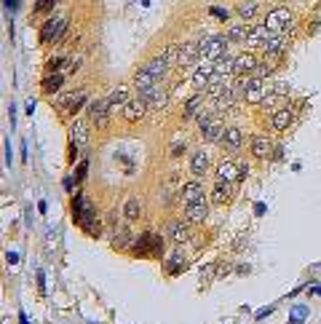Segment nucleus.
I'll return each instance as SVG.
<instances>
[{
    "label": "nucleus",
    "mask_w": 321,
    "mask_h": 324,
    "mask_svg": "<svg viewBox=\"0 0 321 324\" xmlns=\"http://www.w3.org/2000/svg\"><path fill=\"white\" fill-rule=\"evenodd\" d=\"M211 198H214V204H228L233 198V185L230 182H217V188L211 190Z\"/></svg>",
    "instance_id": "26"
},
{
    "label": "nucleus",
    "mask_w": 321,
    "mask_h": 324,
    "mask_svg": "<svg viewBox=\"0 0 321 324\" xmlns=\"http://www.w3.org/2000/svg\"><path fill=\"white\" fill-rule=\"evenodd\" d=\"M305 316H308V308H305V305H297V308H294V313H292V319H289V321H292V324H302Z\"/></svg>",
    "instance_id": "39"
},
{
    "label": "nucleus",
    "mask_w": 321,
    "mask_h": 324,
    "mask_svg": "<svg viewBox=\"0 0 321 324\" xmlns=\"http://www.w3.org/2000/svg\"><path fill=\"white\" fill-rule=\"evenodd\" d=\"M211 14H214V17H220V19H228V11H222V9H211Z\"/></svg>",
    "instance_id": "47"
},
{
    "label": "nucleus",
    "mask_w": 321,
    "mask_h": 324,
    "mask_svg": "<svg viewBox=\"0 0 321 324\" xmlns=\"http://www.w3.org/2000/svg\"><path fill=\"white\" fill-rule=\"evenodd\" d=\"M284 46H286L284 33H273V35H270V41L265 43V51H268L270 57H273V54H281V51H284Z\"/></svg>",
    "instance_id": "31"
},
{
    "label": "nucleus",
    "mask_w": 321,
    "mask_h": 324,
    "mask_svg": "<svg viewBox=\"0 0 321 324\" xmlns=\"http://www.w3.org/2000/svg\"><path fill=\"white\" fill-rule=\"evenodd\" d=\"M268 313H273V305H268V308H262V311H257V319H265Z\"/></svg>",
    "instance_id": "45"
},
{
    "label": "nucleus",
    "mask_w": 321,
    "mask_h": 324,
    "mask_svg": "<svg viewBox=\"0 0 321 324\" xmlns=\"http://www.w3.org/2000/svg\"><path fill=\"white\" fill-rule=\"evenodd\" d=\"M249 33H252V27H249V25H230L225 35H228L230 43H246Z\"/></svg>",
    "instance_id": "25"
},
{
    "label": "nucleus",
    "mask_w": 321,
    "mask_h": 324,
    "mask_svg": "<svg viewBox=\"0 0 321 324\" xmlns=\"http://www.w3.org/2000/svg\"><path fill=\"white\" fill-rule=\"evenodd\" d=\"M86 113H89V118L97 129H105L107 123H110V115H113L110 107H107V99H91L89 107H86Z\"/></svg>",
    "instance_id": "3"
},
{
    "label": "nucleus",
    "mask_w": 321,
    "mask_h": 324,
    "mask_svg": "<svg viewBox=\"0 0 321 324\" xmlns=\"http://www.w3.org/2000/svg\"><path fill=\"white\" fill-rule=\"evenodd\" d=\"M139 97H142L145 102L150 105V110H161V107H166V102H169V94H166V89H161L158 83H155L153 89H145V91H139Z\"/></svg>",
    "instance_id": "8"
},
{
    "label": "nucleus",
    "mask_w": 321,
    "mask_h": 324,
    "mask_svg": "<svg viewBox=\"0 0 321 324\" xmlns=\"http://www.w3.org/2000/svg\"><path fill=\"white\" fill-rule=\"evenodd\" d=\"M206 169H209V156L206 153H193V158H190V174L198 180L201 174H206Z\"/></svg>",
    "instance_id": "21"
},
{
    "label": "nucleus",
    "mask_w": 321,
    "mask_h": 324,
    "mask_svg": "<svg viewBox=\"0 0 321 324\" xmlns=\"http://www.w3.org/2000/svg\"><path fill=\"white\" fill-rule=\"evenodd\" d=\"M182 153H185V142H174V145L169 148V156H171V158H179Z\"/></svg>",
    "instance_id": "40"
},
{
    "label": "nucleus",
    "mask_w": 321,
    "mask_h": 324,
    "mask_svg": "<svg viewBox=\"0 0 321 324\" xmlns=\"http://www.w3.org/2000/svg\"><path fill=\"white\" fill-rule=\"evenodd\" d=\"M257 11H260V3H257V0H244V3L238 6V14H241V19H252Z\"/></svg>",
    "instance_id": "36"
},
{
    "label": "nucleus",
    "mask_w": 321,
    "mask_h": 324,
    "mask_svg": "<svg viewBox=\"0 0 321 324\" xmlns=\"http://www.w3.org/2000/svg\"><path fill=\"white\" fill-rule=\"evenodd\" d=\"M198 113H201V94H193L190 99H187L185 110H182V118H185V121H190V118H195Z\"/></svg>",
    "instance_id": "32"
},
{
    "label": "nucleus",
    "mask_w": 321,
    "mask_h": 324,
    "mask_svg": "<svg viewBox=\"0 0 321 324\" xmlns=\"http://www.w3.org/2000/svg\"><path fill=\"white\" fill-rule=\"evenodd\" d=\"M86 169H89V164H86V161H81V166H78V172H75V180H83V177H86Z\"/></svg>",
    "instance_id": "44"
},
{
    "label": "nucleus",
    "mask_w": 321,
    "mask_h": 324,
    "mask_svg": "<svg viewBox=\"0 0 321 324\" xmlns=\"http://www.w3.org/2000/svg\"><path fill=\"white\" fill-rule=\"evenodd\" d=\"M73 214H75L78 225H83V222H89V220L97 217V209H94V204L83 196V193H75V198H73Z\"/></svg>",
    "instance_id": "4"
},
{
    "label": "nucleus",
    "mask_w": 321,
    "mask_h": 324,
    "mask_svg": "<svg viewBox=\"0 0 321 324\" xmlns=\"http://www.w3.org/2000/svg\"><path fill=\"white\" fill-rule=\"evenodd\" d=\"M161 57L166 59L169 65H177V62H179V43H171V46H166V51H163Z\"/></svg>",
    "instance_id": "37"
},
{
    "label": "nucleus",
    "mask_w": 321,
    "mask_h": 324,
    "mask_svg": "<svg viewBox=\"0 0 321 324\" xmlns=\"http://www.w3.org/2000/svg\"><path fill=\"white\" fill-rule=\"evenodd\" d=\"M270 150H273V145H270L268 137H254V140H252V153L257 158H268Z\"/></svg>",
    "instance_id": "29"
},
{
    "label": "nucleus",
    "mask_w": 321,
    "mask_h": 324,
    "mask_svg": "<svg viewBox=\"0 0 321 324\" xmlns=\"http://www.w3.org/2000/svg\"><path fill=\"white\" fill-rule=\"evenodd\" d=\"M203 198V185L198 180H193V182H185L182 188H179V201H182L185 206H190L195 201H201Z\"/></svg>",
    "instance_id": "9"
},
{
    "label": "nucleus",
    "mask_w": 321,
    "mask_h": 324,
    "mask_svg": "<svg viewBox=\"0 0 321 324\" xmlns=\"http://www.w3.org/2000/svg\"><path fill=\"white\" fill-rule=\"evenodd\" d=\"M198 57H201V46L198 43H182V46H179V62H177V67H190Z\"/></svg>",
    "instance_id": "15"
},
{
    "label": "nucleus",
    "mask_w": 321,
    "mask_h": 324,
    "mask_svg": "<svg viewBox=\"0 0 321 324\" xmlns=\"http://www.w3.org/2000/svg\"><path fill=\"white\" fill-rule=\"evenodd\" d=\"M211 75H214V65H203V67H198V70L193 73V86L198 89V91H203Z\"/></svg>",
    "instance_id": "22"
},
{
    "label": "nucleus",
    "mask_w": 321,
    "mask_h": 324,
    "mask_svg": "<svg viewBox=\"0 0 321 324\" xmlns=\"http://www.w3.org/2000/svg\"><path fill=\"white\" fill-rule=\"evenodd\" d=\"M217 180H220V182L241 180V169H238V164H233V161H222V164L217 166Z\"/></svg>",
    "instance_id": "16"
},
{
    "label": "nucleus",
    "mask_w": 321,
    "mask_h": 324,
    "mask_svg": "<svg viewBox=\"0 0 321 324\" xmlns=\"http://www.w3.org/2000/svg\"><path fill=\"white\" fill-rule=\"evenodd\" d=\"M228 35H206L203 41L198 43L201 46V57L209 59V62H217L225 57V51H228Z\"/></svg>",
    "instance_id": "1"
},
{
    "label": "nucleus",
    "mask_w": 321,
    "mask_h": 324,
    "mask_svg": "<svg viewBox=\"0 0 321 324\" xmlns=\"http://www.w3.org/2000/svg\"><path fill=\"white\" fill-rule=\"evenodd\" d=\"M214 271H217V265H209L206 271H201V281H211V276H214Z\"/></svg>",
    "instance_id": "43"
},
{
    "label": "nucleus",
    "mask_w": 321,
    "mask_h": 324,
    "mask_svg": "<svg viewBox=\"0 0 321 324\" xmlns=\"http://www.w3.org/2000/svg\"><path fill=\"white\" fill-rule=\"evenodd\" d=\"M139 214H142V204H139V198H129L126 206H123V217H126V220H137Z\"/></svg>",
    "instance_id": "33"
},
{
    "label": "nucleus",
    "mask_w": 321,
    "mask_h": 324,
    "mask_svg": "<svg viewBox=\"0 0 321 324\" xmlns=\"http://www.w3.org/2000/svg\"><path fill=\"white\" fill-rule=\"evenodd\" d=\"M134 254H137V257H147V254L161 257V254H163V241H161V236H153V233L139 236L137 241H134Z\"/></svg>",
    "instance_id": "2"
},
{
    "label": "nucleus",
    "mask_w": 321,
    "mask_h": 324,
    "mask_svg": "<svg viewBox=\"0 0 321 324\" xmlns=\"http://www.w3.org/2000/svg\"><path fill=\"white\" fill-rule=\"evenodd\" d=\"M6 164L11 166V142H6Z\"/></svg>",
    "instance_id": "48"
},
{
    "label": "nucleus",
    "mask_w": 321,
    "mask_h": 324,
    "mask_svg": "<svg viewBox=\"0 0 321 324\" xmlns=\"http://www.w3.org/2000/svg\"><path fill=\"white\" fill-rule=\"evenodd\" d=\"M169 67H171V65H169V62H166V59H163V57H155L153 62H147V65H145V70H147V73H150V75H155V78H158V81H161V78H166V73H169Z\"/></svg>",
    "instance_id": "23"
},
{
    "label": "nucleus",
    "mask_w": 321,
    "mask_h": 324,
    "mask_svg": "<svg viewBox=\"0 0 321 324\" xmlns=\"http://www.w3.org/2000/svg\"><path fill=\"white\" fill-rule=\"evenodd\" d=\"M65 30H67V19H49V22L41 27V43L49 46V43H54V41H59Z\"/></svg>",
    "instance_id": "6"
},
{
    "label": "nucleus",
    "mask_w": 321,
    "mask_h": 324,
    "mask_svg": "<svg viewBox=\"0 0 321 324\" xmlns=\"http://www.w3.org/2000/svg\"><path fill=\"white\" fill-rule=\"evenodd\" d=\"M201 134H203V140H206V142H222V137H225V126H222V121L214 115L209 126H206V129H201Z\"/></svg>",
    "instance_id": "17"
},
{
    "label": "nucleus",
    "mask_w": 321,
    "mask_h": 324,
    "mask_svg": "<svg viewBox=\"0 0 321 324\" xmlns=\"http://www.w3.org/2000/svg\"><path fill=\"white\" fill-rule=\"evenodd\" d=\"M313 292H316V295H321V287H316V289H313Z\"/></svg>",
    "instance_id": "50"
},
{
    "label": "nucleus",
    "mask_w": 321,
    "mask_h": 324,
    "mask_svg": "<svg viewBox=\"0 0 321 324\" xmlns=\"http://www.w3.org/2000/svg\"><path fill=\"white\" fill-rule=\"evenodd\" d=\"M129 244H131L129 228H118V230H115V236H113V246H115V249H126Z\"/></svg>",
    "instance_id": "34"
},
{
    "label": "nucleus",
    "mask_w": 321,
    "mask_h": 324,
    "mask_svg": "<svg viewBox=\"0 0 321 324\" xmlns=\"http://www.w3.org/2000/svg\"><path fill=\"white\" fill-rule=\"evenodd\" d=\"M6 260H9V263H11V265H17V263H19V257H17V252H9V254H6Z\"/></svg>",
    "instance_id": "46"
},
{
    "label": "nucleus",
    "mask_w": 321,
    "mask_h": 324,
    "mask_svg": "<svg viewBox=\"0 0 321 324\" xmlns=\"http://www.w3.org/2000/svg\"><path fill=\"white\" fill-rule=\"evenodd\" d=\"M254 73H257V78H262V81H265V75H270V73H273V67H270V65H257V70H254Z\"/></svg>",
    "instance_id": "42"
},
{
    "label": "nucleus",
    "mask_w": 321,
    "mask_h": 324,
    "mask_svg": "<svg viewBox=\"0 0 321 324\" xmlns=\"http://www.w3.org/2000/svg\"><path fill=\"white\" fill-rule=\"evenodd\" d=\"M214 70L222 73V75H233V73H236V59H230V57L217 59V62H214Z\"/></svg>",
    "instance_id": "35"
},
{
    "label": "nucleus",
    "mask_w": 321,
    "mask_h": 324,
    "mask_svg": "<svg viewBox=\"0 0 321 324\" xmlns=\"http://www.w3.org/2000/svg\"><path fill=\"white\" fill-rule=\"evenodd\" d=\"M19 321H22V324H27V316H25V313H19Z\"/></svg>",
    "instance_id": "49"
},
{
    "label": "nucleus",
    "mask_w": 321,
    "mask_h": 324,
    "mask_svg": "<svg viewBox=\"0 0 321 324\" xmlns=\"http://www.w3.org/2000/svg\"><path fill=\"white\" fill-rule=\"evenodd\" d=\"M270 30H268V25H257V27H252V33H249V38H246V46H262L265 49V43L270 41Z\"/></svg>",
    "instance_id": "19"
},
{
    "label": "nucleus",
    "mask_w": 321,
    "mask_h": 324,
    "mask_svg": "<svg viewBox=\"0 0 321 324\" xmlns=\"http://www.w3.org/2000/svg\"><path fill=\"white\" fill-rule=\"evenodd\" d=\"M265 25H268L270 33H286V27L292 25V14L286 9H273L268 14V19H265Z\"/></svg>",
    "instance_id": "7"
},
{
    "label": "nucleus",
    "mask_w": 321,
    "mask_h": 324,
    "mask_svg": "<svg viewBox=\"0 0 321 324\" xmlns=\"http://www.w3.org/2000/svg\"><path fill=\"white\" fill-rule=\"evenodd\" d=\"M62 73H54V75H46L43 78V83H41V89L46 91V94H57V91L62 89Z\"/></svg>",
    "instance_id": "30"
},
{
    "label": "nucleus",
    "mask_w": 321,
    "mask_h": 324,
    "mask_svg": "<svg viewBox=\"0 0 321 324\" xmlns=\"http://www.w3.org/2000/svg\"><path fill=\"white\" fill-rule=\"evenodd\" d=\"M86 102H89V94H86L83 89L78 91V94H67V97L59 99V105H62V110H65V113H78Z\"/></svg>",
    "instance_id": "14"
},
{
    "label": "nucleus",
    "mask_w": 321,
    "mask_h": 324,
    "mask_svg": "<svg viewBox=\"0 0 321 324\" xmlns=\"http://www.w3.org/2000/svg\"><path fill=\"white\" fill-rule=\"evenodd\" d=\"M70 140H73V145H78V148H86V142H89V132H86V126L81 121H75L73 126H70Z\"/></svg>",
    "instance_id": "24"
},
{
    "label": "nucleus",
    "mask_w": 321,
    "mask_h": 324,
    "mask_svg": "<svg viewBox=\"0 0 321 324\" xmlns=\"http://www.w3.org/2000/svg\"><path fill=\"white\" fill-rule=\"evenodd\" d=\"M147 110H150V105H147L142 97H139V99H131V102H129L126 107H123V118H126L129 123H137V121H142V118H145V113H147Z\"/></svg>",
    "instance_id": "10"
},
{
    "label": "nucleus",
    "mask_w": 321,
    "mask_h": 324,
    "mask_svg": "<svg viewBox=\"0 0 321 324\" xmlns=\"http://www.w3.org/2000/svg\"><path fill=\"white\" fill-rule=\"evenodd\" d=\"M257 65H260V62H257V57L254 54H238L236 57V73L233 75H238V78H246V75H252L254 70H257Z\"/></svg>",
    "instance_id": "12"
},
{
    "label": "nucleus",
    "mask_w": 321,
    "mask_h": 324,
    "mask_svg": "<svg viewBox=\"0 0 321 324\" xmlns=\"http://www.w3.org/2000/svg\"><path fill=\"white\" fill-rule=\"evenodd\" d=\"M163 233H166V238H171V241H177V244H182V241L190 238V230H187V225L182 220H169L166 228H163Z\"/></svg>",
    "instance_id": "13"
},
{
    "label": "nucleus",
    "mask_w": 321,
    "mask_h": 324,
    "mask_svg": "<svg viewBox=\"0 0 321 324\" xmlns=\"http://www.w3.org/2000/svg\"><path fill=\"white\" fill-rule=\"evenodd\" d=\"M54 6H57V0H38V6H35V11H51Z\"/></svg>",
    "instance_id": "41"
},
{
    "label": "nucleus",
    "mask_w": 321,
    "mask_h": 324,
    "mask_svg": "<svg viewBox=\"0 0 321 324\" xmlns=\"http://www.w3.org/2000/svg\"><path fill=\"white\" fill-rule=\"evenodd\" d=\"M179 268H185V257H182V254H174V257H171V263H166V271L169 273H177Z\"/></svg>",
    "instance_id": "38"
},
{
    "label": "nucleus",
    "mask_w": 321,
    "mask_h": 324,
    "mask_svg": "<svg viewBox=\"0 0 321 324\" xmlns=\"http://www.w3.org/2000/svg\"><path fill=\"white\" fill-rule=\"evenodd\" d=\"M155 83H158V78H155V75H150V73H147V70H145V67H142V70H139V73L134 75V89H137V91H145V89H153V86H155Z\"/></svg>",
    "instance_id": "28"
},
{
    "label": "nucleus",
    "mask_w": 321,
    "mask_h": 324,
    "mask_svg": "<svg viewBox=\"0 0 321 324\" xmlns=\"http://www.w3.org/2000/svg\"><path fill=\"white\" fill-rule=\"evenodd\" d=\"M292 118H294L292 107H278V110L273 113V129H276V132H284L289 123H292Z\"/></svg>",
    "instance_id": "20"
},
{
    "label": "nucleus",
    "mask_w": 321,
    "mask_h": 324,
    "mask_svg": "<svg viewBox=\"0 0 321 324\" xmlns=\"http://www.w3.org/2000/svg\"><path fill=\"white\" fill-rule=\"evenodd\" d=\"M265 97H268V86H265V81L262 78H244V99L246 102H265Z\"/></svg>",
    "instance_id": "5"
},
{
    "label": "nucleus",
    "mask_w": 321,
    "mask_h": 324,
    "mask_svg": "<svg viewBox=\"0 0 321 324\" xmlns=\"http://www.w3.org/2000/svg\"><path fill=\"white\" fill-rule=\"evenodd\" d=\"M131 102L129 99V86H118L110 91V97H107V107H110V113H123V107Z\"/></svg>",
    "instance_id": "11"
},
{
    "label": "nucleus",
    "mask_w": 321,
    "mask_h": 324,
    "mask_svg": "<svg viewBox=\"0 0 321 324\" xmlns=\"http://www.w3.org/2000/svg\"><path fill=\"white\" fill-rule=\"evenodd\" d=\"M206 214H209V204L201 198V201H195L185 209V220L187 222H201V220H206Z\"/></svg>",
    "instance_id": "18"
},
{
    "label": "nucleus",
    "mask_w": 321,
    "mask_h": 324,
    "mask_svg": "<svg viewBox=\"0 0 321 324\" xmlns=\"http://www.w3.org/2000/svg\"><path fill=\"white\" fill-rule=\"evenodd\" d=\"M241 137H244V134H241L238 126H228V129H225V137H222V145H225V148H230V150H238L241 148Z\"/></svg>",
    "instance_id": "27"
}]
</instances>
